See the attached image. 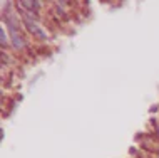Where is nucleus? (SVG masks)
I'll return each mask as SVG.
<instances>
[{"label":"nucleus","instance_id":"3","mask_svg":"<svg viewBox=\"0 0 159 158\" xmlns=\"http://www.w3.org/2000/svg\"><path fill=\"white\" fill-rule=\"evenodd\" d=\"M157 111H159V104H152L151 108H149V113H151V114L152 113H157Z\"/></svg>","mask_w":159,"mask_h":158},{"label":"nucleus","instance_id":"2","mask_svg":"<svg viewBox=\"0 0 159 158\" xmlns=\"http://www.w3.org/2000/svg\"><path fill=\"white\" fill-rule=\"evenodd\" d=\"M10 49L15 54H22L29 49V39L25 32H19V34H12L10 36Z\"/></svg>","mask_w":159,"mask_h":158},{"label":"nucleus","instance_id":"4","mask_svg":"<svg viewBox=\"0 0 159 158\" xmlns=\"http://www.w3.org/2000/svg\"><path fill=\"white\" fill-rule=\"evenodd\" d=\"M152 135L156 136V140L159 141V125H157V126H156V128H154V130H152Z\"/></svg>","mask_w":159,"mask_h":158},{"label":"nucleus","instance_id":"1","mask_svg":"<svg viewBox=\"0 0 159 158\" xmlns=\"http://www.w3.org/2000/svg\"><path fill=\"white\" fill-rule=\"evenodd\" d=\"M22 24H24V32L27 34V36H30L34 41H37V42H47L49 41V36H47V32L44 31V27L40 25V22L22 19Z\"/></svg>","mask_w":159,"mask_h":158}]
</instances>
